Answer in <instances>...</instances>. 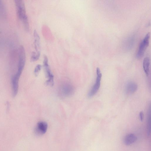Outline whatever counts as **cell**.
<instances>
[{
  "label": "cell",
  "instance_id": "6da1fadb",
  "mask_svg": "<svg viewBox=\"0 0 151 151\" xmlns=\"http://www.w3.org/2000/svg\"><path fill=\"white\" fill-rule=\"evenodd\" d=\"M43 67L46 78V84L50 86H52L54 85V76L53 75L48 63V59L46 55L44 56Z\"/></svg>",
  "mask_w": 151,
  "mask_h": 151
},
{
  "label": "cell",
  "instance_id": "7a4b0ae2",
  "mask_svg": "<svg viewBox=\"0 0 151 151\" xmlns=\"http://www.w3.org/2000/svg\"><path fill=\"white\" fill-rule=\"evenodd\" d=\"M96 78L95 82L88 94V96L89 98H91L93 96L98 92L100 86L102 73L99 68H96Z\"/></svg>",
  "mask_w": 151,
  "mask_h": 151
},
{
  "label": "cell",
  "instance_id": "3957f363",
  "mask_svg": "<svg viewBox=\"0 0 151 151\" xmlns=\"http://www.w3.org/2000/svg\"><path fill=\"white\" fill-rule=\"evenodd\" d=\"M150 37V34L148 33L141 41L136 55L138 59L141 58L143 55L145 50L148 46Z\"/></svg>",
  "mask_w": 151,
  "mask_h": 151
},
{
  "label": "cell",
  "instance_id": "277c9868",
  "mask_svg": "<svg viewBox=\"0 0 151 151\" xmlns=\"http://www.w3.org/2000/svg\"><path fill=\"white\" fill-rule=\"evenodd\" d=\"M26 60L25 52L23 46H20L19 49V61L17 73L21 75L24 68Z\"/></svg>",
  "mask_w": 151,
  "mask_h": 151
},
{
  "label": "cell",
  "instance_id": "5b68a950",
  "mask_svg": "<svg viewBox=\"0 0 151 151\" xmlns=\"http://www.w3.org/2000/svg\"><path fill=\"white\" fill-rule=\"evenodd\" d=\"M73 86L69 83H65L61 86L60 92V94L63 97L70 96L74 92Z\"/></svg>",
  "mask_w": 151,
  "mask_h": 151
},
{
  "label": "cell",
  "instance_id": "8992f818",
  "mask_svg": "<svg viewBox=\"0 0 151 151\" xmlns=\"http://www.w3.org/2000/svg\"><path fill=\"white\" fill-rule=\"evenodd\" d=\"M48 128L47 123L43 121L39 122L35 128V132L37 134L42 135L46 132Z\"/></svg>",
  "mask_w": 151,
  "mask_h": 151
},
{
  "label": "cell",
  "instance_id": "52a82bcc",
  "mask_svg": "<svg viewBox=\"0 0 151 151\" xmlns=\"http://www.w3.org/2000/svg\"><path fill=\"white\" fill-rule=\"evenodd\" d=\"M138 88L137 84L135 82L129 81L127 83L125 87V92L126 94L131 95L134 93Z\"/></svg>",
  "mask_w": 151,
  "mask_h": 151
},
{
  "label": "cell",
  "instance_id": "ba28073f",
  "mask_svg": "<svg viewBox=\"0 0 151 151\" xmlns=\"http://www.w3.org/2000/svg\"><path fill=\"white\" fill-rule=\"evenodd\" d=\"M34 44L35 52L39 55H40V38L37 32L35 30L34 31Z\"/></svg>",
  "mask_w": 151,
  "mask_h": 151
},
{
  "label": "cell",
  "instance_id": "9c48e42d",
  "mask_svg": "<svg viewBox=\"0 0 151 151\" xmlns=\"http://www.w3.org/2000/svg\"><path fill=\"white\" fill-rule=\"evenodd\" d=\"M137 140V137L132 133L126 135L123 139L124 144L126 145H129L135 142Z\"/></svg>",
  "mask_w": 151,
  "mask_h": 151
},
{
  "label": "cell",
  "instance_id": "30bf717a",
  "mask_svg": "<svg viewBox=\"0 0 151 151\" xmlns=\"http://www.w3.org/2000/svg\"><path fill=\"white\" fill-rule=\"evenodd\" d=\"M134 39L133 36L127 38L124 41V49L127 50H129L131 49L134 44Z\"/></svg>",
  "mask_w": 151,
  "mask_h": 151
},
{
  "label": "cell",
  "instance_id": "8fae6325",
  "mask_svg": "<svg viewBox=\"0 0 151 151\" xmlns=\"http://www.w3.org/2000/svg\"><path fill=\"white\" fill-rule=\"evenodd\" d=\"M150 61L148 57H145L143 62V67L146 75L147 76L149 72Z\"/></svg>",
  "mask_w": 151,
  "mask_h": 151
},
{
  "label": "cell",
  "instance_id": "7c38bea8",
  "mask_svg": "<svg viewBox=\"0 0 151 151\" xmlns=\"http://www.w3.org/2000/svg\"><path fill=\"white\" fill-rule=\"evenodd\" d=\"M17 14L19 18L22 20L26 15L24 4L17 7Z\"/></svg>",
  "mask_w": 151,
  "mask_h": 151
},
{
  "label": "cell",
  "instance_id": "4fadbf2b",
  "mask_svg": "<svg viewBox=\"0 0 151 151\" xmlns=\"http://www.w3.org/2000/svg\"><path fill=\"white\" fill-rule=\"evenodd\" d=\"M151 107L150 106L149 109L147 119V135L149 136L150 133L151 124Z\"/></svg>",
  "mask_w": 151,
  "mask_h": 151
},
{
  "label": "cell",
  "instance_id": "5bb4252c",
  "mask_svg": "<svg viewBox=\"0 0 151 151\" xmlns=\"http://www.w3.org/2000/svg\"><path fill=\"white\" fill-rule=\"evenodd\" d=\"M23 21L24 27L25 30L28 31L29 30V26L28 22V17L26 15L22 20Z\"/></svg>",
  "mask_w": 151,
  "mask_h": 151
},
{
  "label": "cell",
  "instance_id": "9a60e30c",
  "mask_svg": "<svg viewBox=\"0 0 151 151\" xmlns=\"http://www.w3.org/2000/svg\"><path fill=\"white\" fill-rule=\"evenodd\" d=\"M41 68L42 65L40 64H37L35 67L34 70V73L36 77L38 75Z\"/></svg>",
  "mask_w": 151,
  "mask_h": 151
},
{
  "label": "cell",
  "instance_id": "2e32d148",
  "mask_svg": "<svg viewBox=\"0 0 151 151\" xmlns=\"http://www.w3.org/2000/svg\"><path fill=\"white\" fill-rule=\"evenodd\" d=\"M5 11L2 0H0V17H2L5 14Z\"/></svg>",
  "mask_w": 151,
  "mask_h": 151
},
{
  "label": "cell",
  "instance_id": "e0dca14e",
  "mask_svg": "<svg viewBox=\"0 0 151 151\" xmlns=\"http://www.w3.org/2000/svg\"><path fill=\"white\" fill-rule=\"evenodd\" d=\"M16 7L19 6L24 3L23 0H14Z\"/></svg>",
  "mask_w": 151,
  "mask_h": 151
},
{
  "label": "cell",
  "instance_id": "ac0fdd59",
  "mask_svg": "<svg viewBox=\"0 0 151 151\" xmlns=\"http://www.w3.org/2000/svg\"><path fill=\"white\" fill-rule=\"evenodd\" d=\"M139 118L140 121L142 122L143 120L144 117L143 113L142 111H141L140 112L139 114Z\"/></svg>",
  "mask_w": 151,
  "mask_h": 151
},
{
  "label": "cell",
  "instance_id": "d6986e66",
  "mask_svg": "<svg viewBox=\"0 0 151 151\" xmlns=\"http://www.w3.org/2000/svg\"></svg>",
  "mask_w": 151,
  "mask_h": 151
}]
</instances>
